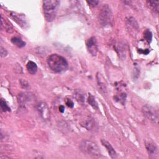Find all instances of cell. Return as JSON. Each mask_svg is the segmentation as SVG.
I'll return each instance as SVG.
<instances>
[{"mask_svg": "<svg viewBox=\"0 0 159 159\" xmlns=\"http://www.w3.org/2000/svg\"><path fill=\"white\" fill-rule=\"evenodd\" d=\"M20 83H21V87L23 88H28L29 87V83H28V82L26 80H25L21 79L20 80Z\"/></svg>", "mask_w": 159, "mask_h": 159, "instance_id": "obj_23", "label": "cell"}, {"mask_svg": "<svg viewBox=\"0 0 159 159\" xmlns=\"http://www.w3.org/2000/svg\"><path fill=\"white\" fill-rule=\"evenodd\" d=\"M142 113L147 119L152 121L153 123L158 124V113L157 110L149 105H145L142 109Z\"/></svg>", "mask_w": 159, "mask_h": 159, "instance_id": "obj_5", "label": "cell"}, {"mask_svg": "<svg viewBox=\"0 0 159 159\" xmlns=\"http://www.w3.org/2000/svg\"><path fill=\"white\" fill-rule=\"evenodd\" d=\"M66 105H67L70 107H73V105H73V102L72 101L71 99H68L67 101H66Z\"/></svg>", "mask_w": 159, "mask_h": 159, "instance_id": "obj_25", "label": "cell"}, {"mask_svg": "<svg viewBox=\"0 0 159 159\" xmlns=\"http://www.w3.org/2000/svg\"><path fill=\"white\" fill-rule=\"evenodd\" d=\"M87 47L88 52L93 55L96 56L98 52V45L96 39L95 37H91L87 42Z\"/></svg>", "mask_w": 159, "mask_h": 159, "instance_id": "obj_7", "label": "cell"}, {"mask_svg": "<svg viewBox=\"0 0 159 159\" xmlns=\"http://www.w3.org/2000/svg\"><path fill=\"white\" fill-rule=\"evenodd\" d=\"M11 43L16 46H17L19 48H22L26 46V43L24 41H23L21 39L17 37H14L11 39Z\"/></svg>", "mask_w": 159, "mask_h": 159, "instance_id": "obj_14", "label": "cell"}, {"mask_svg": "<svg viewBox=\"0 0 159 159\" xmlns=\"http://www.w3.org/2000/svg\"><path fill=\"white\" fill-rule=\"evenodd\" d=\"M102 144L103 146L106 147L107 149V152L109 153V155L112 158H117V154L116 152L113 149V147L111 146V145L109 143V142L105 140H102Z\"/></svg>", "mask_w": 159, "mask_h": 159, "instance_id": "obj_11", "label": "cell"}, {"mask_svg": "<svg viewBox=\"0 0 159 159\" xmlns=\"http://www.w3.org/2000/svg\"><path fill=\"white\" fill-rule=\"evenodd\" d=\"M146 147L147 151L150 155H156L158 152V148L156 144L151 140L146 141Z\"/></svg>", "mask_w": 159, "mask_h": 159, "instance_id": "obj_9", "label": "cell"}, {"mask_svg": "<svg viewBox=\"0 0 159 159\" xmlns=\"http://www.w3.org/2000/svg\"><path fill=\"white\" fill-rule=\"evenodd\" d=\"M0 54H1V57H4L7 54V51H6V50L4 47H0Z\"/></svg>", "mask_w": 159, "mask_h": 159, "instance_id": "obj_24", "label": "cell"}, {"mask_svg": "<svg viewBox=\"0 0 159 159\" xmlns=\"http://www.w3.org/2000/svg\"><path fill=\"white\" fill-rule=\"evenodd\" d=\"M27 70L31 75H34L37 71V66L36 63L32 61H29L27 63Z\"/></svg>", "mask_w": 159, "mask_h": 159, "instance_id": "obj_13", "label": "cell"}, {"mask_svg": "<svg viewBox=\"0 0 159 159\" xmlns=\"http://www.w3.org/2000/svg\"><path fill=\"white\" fill-rule=\"evenodd\" d=\"M37 110L44 119L47 120L50 118V111L46 103H40L37 105Z\"/></svg>", "mask_w": 159, "mask_h": 159, "instance_id": "obj_8", "label": "cell"}, {"mask_svg": "<svg viewBox=\"0 0 159 159\" xmlns=\"http://www.w3.org/2000/svg\"><path fill=\"white\" fill-rule=\"evenodd\" d=\"M87 3L88 4V5L91 7H96L98 3H99V1H96V0H93V1H87Z\"/></svg>", "mask_w": 159, "mask_h": 159, "instance_id": "obj_22", "label": "cell"}, {"mask_svg": "<svg viewBox=\"0 0 159 159\" xmlns=\"http://www.w3.org/2000/svg\"><path fill=\"white\" fill-rule=\"evenodd\" d=\"M18 99L21 105H25L32 99V95L29 93H21L18 95Z\"/></svg>", "mask_w": 159, "mask_h": 159, "instance_id": "obj_10", "label": "cell"}, {"mask_svg": "<svg viewBox=\"0 0 159 159\" xmlns=\"http://www.w3.org/2000/svg\"><path fill=\"white\" fill-rule=\"evenodd\" d=\"M147 3L150 6V7H152V11L157 14L158 11V4H159V1H147Z\"/></svg>", "mask_w": 159, "mask_h": 159, "instance_id": "obj_16", "label": "cell"}, {"mask_svg": "<svg viewBox=\"0 0 159 159\" xmlns=\"http://www.w3.org/2000/svg\"><path fill=\"white\" fill-rule=\"evenodd\" d=\"M60 1L58 0H46L43 1L44 17L47 21H53L57 16Z\"/></svg>", "mask_w": 159, "mask_h": 159, "instance_id": "obj_2", "label": "cell"}, {"mask_svg": "<svg viewBox=\"0 0 159 159\" xmlns=\"http://www.w3.org/2000/svg\"><path fill=\"white\" fill-rule=\"evenodd\" d=\"M98 86L99 89L101 90L102 91H103V93H106V87L105 84V83L102 82L101 80H100L99 78H98Z\"/></svg>", "mask_w": 159, "mask_h": 159, "instance_id": "obj_20", "label": "cell"}, {"mask_svg": "<svg viewBox=\"0 0 159 159\" xmlns=\"http://www.w3.org/2000/svg\"><path fill=\"white\" fill-rule=\"evenodd\" d=\"M144 37L147 43H150L152 39V34L151 31H149V29H147L144 33Z\"/></svg>", "mask_w": 159, "mask_h": 159, "instance_id": "obj_18", "label": "cell"}, {"mask_svg": "<svg viewBox=\"0 0 159 159\" xmlns=\"http://www.w3.org/2000/svg\"><path fill=\"white\" fill-rule=\"evenodd\" d=\"M112 12L107 4H104L99 14V19L103 26L109 24L111 21Z\"/></svg>", "mask_w": 159, "mask_h": 159, "instance_id": "obj_4", "label": "cell"}, {"mask_svg": "<svg viewBox=\"0 0 159 159\" xmlns=\"http://www.w3.org/2000/svg\"><path fill=\"white\" fill-rule=\"evenodd\" d=\"M10 16L11 19H13L22 29H26L28 28V22L24 14L12 12Z\"/></svg>", "mask_w": 159, "mask_h": 159, "instance_id": "obj_6", "label": "cell"}, {"mask_svg": "<svg viewBox=\"0 0 159 159\" xmlns=\"http://www.w3.org/2000/svg\"><path fill=\"white\" fill-rule=\"evenodd\" d=\"M88 102L92 107H93L94 109H95V110L98 109V104L96 102L95 98L93 95H91V94H90V95H89Z\"/></svg>", "mask_w": 159, "mask_h": 159, "instance_id": "obj_17", "label": "cell"}, {"mask_svg": "<svg viewBox=\"0 0 159 159\" xmlns=\"http://www.w3.org/2000/svg\"><path fill=\"white\" fill-rule=\"evenodd\" d=\"M94 122L92 121H88L85 124V127L87 129H88V130H91L92 128H94Z\"/></svg>", "mask_w": 159, "mask_h": 159, "instance_id": "obj_21", "label": "cell"}, {"mask_svg": "<svg viewBox=\"0 0 159 159\" xmlns=\"http://www.w3.org/2000/svg\"><path fill=\"white\" fill-rule=\"evenodd\" d=\"M128 26L130 28H132L133 29H135L136 31L139 30V26L137 21L134 18H130L128 21Z\"/></svg>", "mask_w": 159, "mask_h": 159, "instance_id": "obj_15", "label": "cell"}, {"mask_svg": "<svg viewBox=\"0 0 159 159\" xmlns=\"http://www.w3.org/2000/svg\"><path fill=\"white\" fill-rule=\"evenodd\" d=\"M1 107L3 111H4V112L11 111L10 107L7 106V105L6 103V102L4 101L3 99H1Z\"/></svg>", "mask_w": 159, "mask_h": 159, "instance_id": "obj_19", "label": "cell"}, {"mask_svg": "<svg viewBox=\"0 0 159 159\" xmlns=\"http://www.w3.org/2000/svg\"><path fill=\"white\" fill-rule=\"evenodd\" d=\"M47 64L51 70L55 73L65 72L69 68V63L65 58L58 54H52L47 58Z\"/></svg>", "mask_w": 159, "mask_h": 159, "instance_id": "obj_1", "label": "cell"}, {"mask_svg": "<svg viewBox=\"0 0 159 159\" xmlns=\"http://www.w3.org/2000/svg\"><path fill=\"white\" fill-rule=\"evenodd\" d=\"M59 110L61 113H63L64 111V107L63 106H60L59 107Z\"/></svg>", "mask_w": 159, "mask_h": 159, "instance_id": "obj_26", "label": "cell"}, {"mask_svg": "<svg viewBox=\"0 0 159 159\" xmlns=\"http://www.w3.org/2000/svg\"><path fill=\"white\" fill-rule=\"evenodd\" d=\"M80 149L83 154L92 157H99L102 156L98 146L94 142L88 140H84L81 142Z\"/></svg>", "mask_w": 159, "mask_h": 159, "instance_id": "obj_3", "label": "cell"}, {"mask_svg": "<svg viewBox=\"0 0 159 159\" xmlns=\"http://www.w3.org/2000/svg\"><path fill=\"white\" fill-rule=\"evenodd\" d=\"M1 29H4L7 32H12L13 31V28L12 24L7 19L4 18L3 16L1 15Z\"/></svg>", "mask_w": 159, "mask_h": 159, "instance_id": "obj_12", "label": "cell"}]
</instances>
